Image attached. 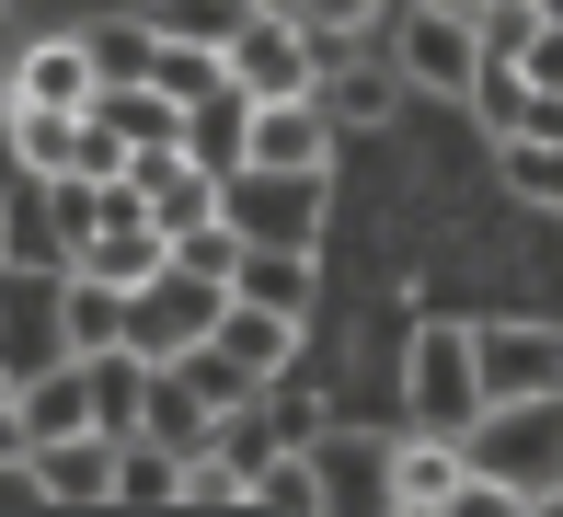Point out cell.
<instances>
[{
  "instance_id": "32",
  "label": "cell",
  "mask_w": 563,
  "mask_h": 517,
  "mask_svg": "<svg viewBox=\"0 0 563 517\" xmlns=\"http://www.w3.org/2000/svg\"><path fill=\"white\" fill-rule=\"evenodd\" d=\"M139 12H150V23H162V35H185V46H219V35H230V23H242V12H253V0H139Z\"/></svg>"
},
{
  "instance_id": "31",
  "label": "cell",
  "mask_w": 563,
  "mask_h": 517,
  "mask_svg": "<svg viewBox=\"0 0 563 517\" xmlns=\"http://www.w3.org/2000/svg\"><path fill=\"white\" fill-rule=\"evenodd\" d=\"M230 69H219V46H185V35H162V58H150V92H173V103H196V92H219Z\"/></svg>"
},
{
  "instance_id": "4",
  "label": "cell",
  "mask_w": 563,
  "mask_h": 517,
  "mask_svg": "<svg viewBox=\"0 0 563 517\" xmlns=\"http://www.w3.org/2000/svg\"><path fill=\"white\" fill-rule=\"evenodd\" d=\"M219 276H196V265H162V276H139L126 288V345L162 369V356H185V345H208V322H219Z\"/></svg>"
},
{
  "instance_id": "14",
  "label": "cell",
  "mask_w": 563,
  "mask_h": 517,
  "mask_svg": "<svg viewBox=\"0 0 563 517\" xmlns=\"http://www.w3.org/2000/svg\"><path fill=\"white\" fill-rule=\"evenodd\" d=\"M242 162H276V173H334V116H322L311 92H288V103H253V139H242Z\"/></svg>"
},
{
  "instance_id": "18",
  "label": "cell",
  "mask_w": 563,
  "mask_h": 517,
  "mask_svg": "<svg viewBox=\"0 0 563 517\" xmlns=\"http://www.w3.org/2000/svg\"><path fill=\"white\" fill-rule=\"evenodd\" d=\"M12 103H58V116H81V103H92V46L81 35L12 46Z\"/></svg>"
},
{
  "instance_id": "7",
  "label": "cell",
  "mask_w": 563,
  "mask_h": 517,
  "mask_svg": "<svg viewBox=\"0 0 563 517\" xmlns=\"http://www.w3.org/2000/svg\"><path fill=\"white\" fill-rule=\"evenodd\" d=\"M219 69H230V92H253V103H288V92H311V81H322L311 35H299L288 12H242V23L219 35Z\"/></svg>"
},
{
  "instance_id": "5",
  "label": "cell",
  "mask_w": 563,
  "mask_h": 517,
  "mask_svg": "<svg viewBox=\"0 0 563 517\" xmlns=\"http://www.w3.org/2000/svg\"><path fill=\"white\" fill-rule=\"evenodd\" d=\"M69 356V265H12L0 253V369H46Z\"/></svg>"
},
{
  "instance_id": "30",
  "label": "cell",
  "mask_w": 563,
  "mask_h": 517,
  "mask_svg": "<svg viewBox=\"0 0 563 517\" xmlns=\"http://www.w3.org/2000/svg\"><path fill=\"white\" fill-rule=\"evenodd\" d=\"M173 506H253V472L208 437V449H185V483H173Z\"/></svg>"
},
{
  "instance_id": "25",
  "label": "cell",
  "mask_w": 563,
  "mask_h": 517,
  "mask_svg": "<svg viewBox=\"0 0 563 517\" xmlns=\"http://www.w3.org/2000/svg\"><path fill=\"white\" fill-rule=\"evenodd\" d=\"M299 35H311V58H345V46H379V23H391V0H299Z\"/></svg>"
},
{
  "instance_id": "16",
  "label": "cell",
  "mask_w": 563,
  "mask_h": 517,
  "mask_svg": "<svg viewBox=\"0 0 563 517\" xmlns=\"http://www.w3.org/2000/svg\"><path fill=\"white\" fill-rule=\"evenodd\" d=\"M208 345H219L242 380H276V369H299V322H288V310H253V299H219Z\"/></svg>"
},
{
  "instance_id": "33",
  "label": "cell",
  "mask_w": 563,
  "mask_h": 517,
  "mask_svg": "<svg viewBox=\"0 0 563 517\" xmlns=\"http://www.w3.org/2000/svg\"><path fill=\"white\" fill-rule=\"evenodd\" d=\"M518 81L529 92H563V23H541V35L518 46Z\"/></svg>"
},
{
  "instance_id": "17",
  "label": "cell",
  "mask_w": 563,
  "mask_h": 517,
  "mask_svg": "<svg viewBox=\"0 0 563 517\" xmlns=\"http://www.w3.org/2000/svg\"><path fill=\"white\" fill-rule=\"evenodd\" d=\"M12 414H23V449H35V437L92 426V369H81V356H46V369H23V380H12Z\"/></svg>"
},
{
  "instance_id": "10",
  "label": "cell",
  "mask_w": 563,
  "mask_h": 517,
  "mask_svg": "<svg viewBox=\"0 0 563 517\" xmlns=\"http://www.w3.org/2000/svg\"><path fill=\"white\" fill-rule=\"evenodd\" d=\"M472 369H483V403L563 392V333L552 322H472Z\"/></svg>"
},
{
  "instance_id": "27",
  "label": "cell",
  "mask_w": 563,
  "mask_h": 517,
  "mask_svg": "<svg viewBox=\"0 0 563 517\" xmlns=\"http://www.w3.org/2000/svg\"><path fill=\"white\" fill-rule=\"evenodd\" d=\"M253 506L322 517V460H311V449H265V460H253Z\"/></svg>"
},
{
  "instance_id": "34",
  "label": "cell",
  "mask_w": 563,
  "mask_h": 517,
  "mask_svg": "<svg viewBox=\"0 0 563 517\" xmlns=\"http://www.w3.org/2000/svg\"><path fill=\"white\" fill-rule=\"evenodd\" d=\"M23 460V414H12V369H0V472Z\"/></svg>"
},
{
  "instance_id": "20",
  "label": "cell",
  "mask_w": 563,
  "mask_h": 517,
  "mask_svg": "<svg viewBox=\"0 0 563 517\" xmlns=\"http://www.w3.org/2000/svg\"><path fill=\"white\" fill-rule=\"evenodd\" d=\"M81 369H92V426H104V437H139V403H150V356H139V345H92Z\"/></svg>"
},
{
  "instance_id": "2",
  "label": "cell",
  "mask_w": 563,
  "mask_h": 517,
  "mask_svg": "<svg viewBox=\"0 0 563 517\" xmlns=\"http://www.w3.org/2000/svg\"><path fill=\"white\" fill-rule=\"evenodd\" d=\"M322 196H334V173H276V162L219 173V219L242 242H288V253H322Z\"/></svg>"
},
{
  "instance_id": "19",
  "label": "cell",
  "mask_w": 563,
  "mask_h": 517,
  "mask_svg": "<svg viewBox=\"0 0 563 517\" xmlns=\"http://www.w3.org/2000/svg\"><path fill=\"white\" fill-rule=\"evenodd\" d=\"M242 139H253V92H196L185 103V127H173V150H185V162H208V173H230L242 162Z\"/></svg>"
},
{
  "instance_id": "28",
  "label": "cell",
  "mask_w": 563,
  "mask_h": 517,
  "mask_svg": "<svg viewBox=\"0 0 563 517\" xmlns=\"http://www.w3.org/2000/svg\"><path fill=\"white\" fill-rule=\"evenodd\" d=\"M173 483H185V460L162 437H115V506H173Z\"/></svg>"
},
{
  "instance_id": "21",
  "label": "cell",
  "mask_w": 563,
  "mask_h": 517,
  "mask_svg": "<svg viewBox=\"0 0 563 517\" xmlns=\"http://www.w3.org/2000/svg\"><path fill=\"white\" fill-rule=\"evenodd\" d=\"M253 426H265L276 449H311V437L334 426V403H322V392H311L299 369H276V380H253Z\"/></svg>"
},
{
  "instance_id": "23",
  "label": "cell",
  "mask_w": 563,
  "mask_h": 517,
  "mask_svg": "<svg viewBox=\"0 0 563 517\" xmlns=\"http://www.w3.org/2000/svg\"><path fill=\"white\" fill-rule=\"evenodd\" d=\"M81 46H92V81H150L162 23H150V12H104V23H81Z\"/></svg>"
},
{
  "instance_id": "26",
  "label": "cell",
  "mask_w": 563,
  "mask_h": 517,
  "mask_svg": "<svg viewBox=\"0 0 563 517\" xmlns=\"http://www.w3.org/2000/svg\"><path fill=\"white\" fill-rule=\"evenodd\" d=\"M460 116H472L483 139H506V127L529 116V81H518V58H495V46H483V58H472V92H460Z\"/></svg>"
},
{
  "instance_id": "36",
  "label": "cell",
  "mask_w": 563,
  "mask_h": 517,
  "mask_svg": "<svg viewBox=\"0 0 563 517\" xmlns=\"http://www.w3.org/2000/svg\"><path fill=\"white\" fill-rule=\"evenodd\" d=\"M541 23H563V0H541Z\"/></svg>"
},
{
  "instance_id": "11",
  "label": "cell",
  "mask_w": 563,
  "mask_h": 517,
  "mask_svg": "<svg viewBox=\"0 0 563 517\" xmlns=\"http://www.w3.org/2000/svg\"><path fill=\"white\" fill-rule=\"evenodd\" d=\"M495 173L518 207H541V219H563V92H529V116L495 139Z\"/></svg>"
},
{
  "instance_id": "29",
  "label": "cell",
  "mask_w": 563,
  "mask_h": 517,
  "mask_svg": "<svg viewBox=\"0 0 563 517\" xmlns=\"http://www.w3.org/2000/svg\"><path fill=\"white\" fill-rule=\"evenodd\" d=\"M92 345H126V288L69 265V356H92Z\"/></svg>"
},
{
  "instance_id": "37",
  "label": "cell",
  "mask_w": 563,
  "mask_h": 517,
  "mask_svg": "<svg viewBox=\"0 0 563 517\" xmlns=\"http://www.w3.org/2000/svg\"><path fill=\"white\" fill-rule=\"evenodd\" d=\"M438 12H472V0H438Z\"/></svg>"
},
{
  "instance_id": "15",
  "label": "cell",
  "mask_w": 563,
  "mask_h": 517,
  "mask_svg": "<svg viewBox=\"0 0 563 517\" xmlns=\"http://www.w3.org/2000/svg\"><path fill=\"white\" fill-rule=\"evenodd\" d=\"M230 299H253V310H288V322H311V299H322V253H288V242H242V253H230Z\"/></svg>"
},
{
  "instance_id": "9",
  "label": "cell",
  "mask_w": 563,
  "mask_h": 517,
  "mask_svg": "<svg viewBox=\"0 0 563 517\" xmlns=\"http://www.w3.org/2000/svg\"><path fill=\"white\" fill-rule=\"evenodd\" d=\"M35 483V506H115V437L104 426H69V437H35L12 460Z\"/></svg>"
},
{
  "instance_id": "3",
  "label": "cell",
  "mask_w": 563,
  "mask_h": 517,
  "mask_svg": "<svg viewBox=\"0 0 563 517\" xmlns=\"http://www.w3.org/2000/svg\"><path fill=\"white\" fill-rule=\"evenodd\" d=\"M472 414H483L472 322H415V345H402V426H438V437H460Z\"/></svg>"
},
{
  "instance_id": "13",
  "label": "cell",
  "mask_w": 563,
  "mask_h": 517,
  "mask_svg": "<svg viewBox=\"0 0 563 517\" xmlns=\"http://www.w3.org/2000/svg\"><path fill=\"white\" fill-rule=\"evenodd\" d=\"M126 185H139L150 196V230H162V242H173V230H196V219H219V173L208 162H185V150H139V162H126Z\"/></svg>"
},
{
  "instance_id": "35",
  "label": "cell",
  "mask_w": 563,
  "mask_h": 517,
  "mask_svg": "<svg viewBox=\"0 0 563 517\" xmlns=\"http://www.w3.org/2000/svg\"><path fill=\"white\" fill-rule=\"evenodd\" d=\"M253 12H299V0H253Z\"/></svg>"
},
{
  "instance_id": "22",
  "label": "cell",
  "mask_w": 563,
  "mask_h": 517,
  "mask_svg": "<svg viewBox=\"0 0 563 517\" xmlns=\"http://www.w3.org/2000/svg\"><path fill=\"white\" fill-rule=\"evenodd\" d=\"M69 265H81V276H104V288H139V276H162V265H173V242H162L150 219H126V230H92Z\"/></svg>"
},
{
  "instance_id": "8",
  "label": "cell",
  "mask_w": 563,
  "mask_h": 517,
  "mask_svg": "<svg viewBox=\"0 0 563 517\" xmlns=\"http://www.w3.org/2000/svg\"><path fill=\"white\" fill-rule=\"evenodd\" d=\"M460 495H472V449L438 426H402L391 449H379V506H402V517H449Z\"/></svg>"
},
{
  "instance_id": "24",
  "label": "cell",
  "mask_w": 563,
  "mask_h": 517,
  "mask_svg": "<svg viewBox=\"0 0 563 517\" xmlns=\"http://www.w3.org/2000/svg\"><path fill=\"white\" fill-rule=\"evenodd\" d=\"M139 437H162V449L185 460V449H208V437H219V414L196 403V392H185V380H173V369H150V403H139Z\"/></svg>"
},
{
  "instance_id": "6",
  "label": "cell",
  "mask_w": 563,
  "mask_h": 517,
  "mask_svg": "<svg viewBox=\"0 0 563 517\" xmlns=\"http://www.w3.org/2000/svg\"><path fill=\"white\" fill-rule=\"evenodd\" d=\"M379 46H391V69H402V92H438V103H460L472 92V12H438V0H415V12H391L379 23Z\"/></svg>"
},
{
  "instance_id": "1",
  "label": "cell",
  "mask_w": 563,
  "mask_h": 517,
  "mask_svg": "<svg viewBox=\"0 0 563 517\" xmlns=\"http://www.w3.org/2000/svg\"><path fill=\"white\" fill-rule=\"evenodd\" d=\"M472 472L495 483L506 506H563V392H529V403H483L460 426Z\"/></svg>"
},
{
  "instance_id": "12",
  "label": "cell",
  "mask_w": 563,
  "mask_h": 517,
  "mask_svg": "<svg viewBox=\"0 0 563 517\" xmlns=\"http://www.w3.org/2000/svg\"><path fill=\"white\" fill-rule=\"evenodd\" d=\"M311 103L334 116V139H356V127H379V116L402 103V69H391V46H345V58H322Z\"/></svg>"
}]
</instances>
